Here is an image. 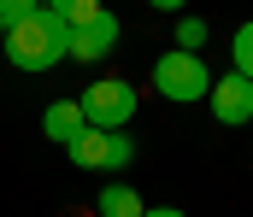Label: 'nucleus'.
Segmentation results:
<instances>
[{
    "label": "nucleus",
    "mask_w": 253,
    "mask_h": 217,
    "mask_svg": "<svg viewBox=\"0 0 253 217\" xmlns=\"http://www.w3.org/2000/svg\"><path fill=\"white\" fill-rule=\"evenodd\" d=\"M65 47H71V24L53 18L47 6L30 12V18L6 35V59H12L18 71H53V65H65Z\"/></svg>",
    "instance_id": "obj_1"
},
{
    "label": "nucleus",
    "mask_w": 253,
    "mask_h": 217,
    "mask_svg": "<svg viewBox=\"0 0 253 217\" xmlns=\"http://www.w3.org/2000/svg\"><path fill=\"white\" fill-rule=\"evenodd\" d=\"M153 88L165 94V100H177V106H189V100H206L212 94V76H206V53H159V65H153Z\"/></svg>",
    "instance_id": "obj_2"
},
{
    "label": "nucleus",
    "mask_w": 253,
    "mask_h": 217,
    "mask_svg": "<svg viewBox=\"0 0 253 217\" xmlns=\"http://www.w3.org/2000/svg\"><path fill=\"white\" fill-rule=\"evenodd\" d=\"M77 106H83V118H88V129H124L129 118H135V88H129L124 76H100V82H88L83 94H77Z\"/></svg>",
    "instance_id": "obj_3"
},
{
    "label": "nucleus",
    "mask_w": 253,
    "mask_h": 217,
    "mask_svg": "<svg viewBox=\"0 0 253 217\" xmlns=\"http://www.w3.org/2000/svg\"><path fill=\"white\" fill-rule=\"evenodd\" d=\"M112 47H118V18H112V12H100L94 24L71 30V47H65V59H77V65H100Z\"/></svg>",
    "instance_id": "obj_4"
},
{
    "label": "nucleus",
    "mask_w": 253,
    "mask_h": 217,
    "mask_svg": "<svg viewBox=\"0 0 253 217\" xmlns=\"http://www.w3.org/2000/svg\"><path fill=\"white\" fill-rule=\"evenodd\" d=\"M206 100H212V118L218 124H253V82L248 76H236V71L218 76Z\"/></svg>",
    "instance_id": "obj_5"
},
{
    "label": "nucleus",
    "mask_w": 253,
    "mask_h": 217,
    "mask_svg": "<svg viewBox=\"0 0 253 217\" xmlns=\"http://www.w3.org/2000/svg\"><path fill=\"white\" fill-rule=\"evenodd\" d=\"M83 129H88V118H83V106H77V100H53V106L42 112V135H47L53 147H71Z\"/></svg>",
    "instance_id": "obj_6"
},
{
    "label": "nucleus",
    "mask_w": 253,
    "mask_h": 217,
    "mask_svg": "<svg viewBox=\"0 0 253 217\" xmlns=\"http://www.w3.org/2000/svg\"><path fill=\"white\" fill-rule=\"evenodd\" d=\"M94 212H100V217H141L147 206H141V194H135L129 182H106L100 200H94Z\"/></svg>",
    "instance_id": "obj_7"
},
{
    "label": "nucleus",
    "mask_w": 253,
    "mask_h": 217,
    "mask_svg": "<svg viewBox=\"0 0 253 217\" xmlns=\"http://www.w3.org/2000/svg\"><path fill=\"white\" fill-rule=\"evenodd\" d=\"M65 153H71L83 170H106V129H83V135L65 147Z\"/></svg>",
    "instance_id": "obj_8"
},
{
    "label": "nucleus",
    "mask_w": 253,
    "mask_h": 217,
    "mask_svg": "<svg viewBox=\"0 0 253 217\" xmlns=\"http://www.w3.org/2000/svg\"><path fill=\"white\" fill-rule=\"evenodd\" d=\"M42 6H47L53 18H65L71 30H83V24H94V18H100V0H42Z\"/></svg>",
    "instance_id": "obj_9"
},
{
    "label": "nucleus",
    "mask_w": 253,
    "mask_h": 217,
    "mask_svg": "<svg viewBox=\"0 0 253 217\" xmlns=\"http://www.w3.org/2000/svg\"><path fill=\"white\" fill-rule=\"evenodd\" d=\"M230 65H236V76H248V82H253V18L236 30V41H230Z\"/></svg>",
    "instance_id": "obj_10"
},
{
    "label": "nucleus",
    "mask_w": 253,
    "mask_h": 217,
    "mask_svg": "<svg viewBox=\"0 0 253 217\" xmlns=\"http://www.w3.org/2000/svg\"><path fill=\"white\" fill-rule=\"evenodd\" d=\"M206 47V18H177V53H200Z\"/></svg>",
    "instance_id": "obj_11"
},
{
    "label": "nucleus",
    "mask_w": 253,
    "mask_h": 217,
    "mask_svg": "<svg viewBox=\"0 0 253 217\" xmlns=\"http://www.w3.org/2000/svg\"><path fill=\"white\" fill-rule=\"evenodd\" d=\"M30 12H42V0H0V35H12Z\"/></svg>",
    "instance_id": "obj_12"
},
{
    "label": "nucleus",
    "mask_w": 253,
    "mask_h": 217,
    "mask_svg": "<svg viewBox=\"0 0 253 217\" xmlns=\"http://www.w3.org/2000/svg\"><path fill=\"white\" fill-rule=\"evenodd\" d=\"M129 158H135V147H129V135H124V129H112V135H106V170H124Z\"/></svg>",
    "instance_id": "obj_13"
},
{
    "label": "nucleus",
    "mask_w": 253,
    "mask_h": 217,
    "mask_svg": "<svg viewBox=\"0 0 253 217\" xmlns=\"http://www.w3.org/2000/svg\"><path fill=\"white\" fill-rule=\"evenodd\" d=\"M141 217H189V212H177V206H147Z\"/></svg>",
    "instance_id": "obj_14"
},
{
    "label": "nucleus",
    "mask_w": 253,
    "mask_h": 217,
    "mask_svg": "<svg viewBox=\"0 0 253 217\" xmlns=\"http://www.w3.org/2000/svg\"><path fill=\"white\" fill-rule=\"evenodd\" d=\"M147 6H153V12H183L189 0H147Z\"/></svg>",
    "instance_id": "obj_15"
}]
</instances>
